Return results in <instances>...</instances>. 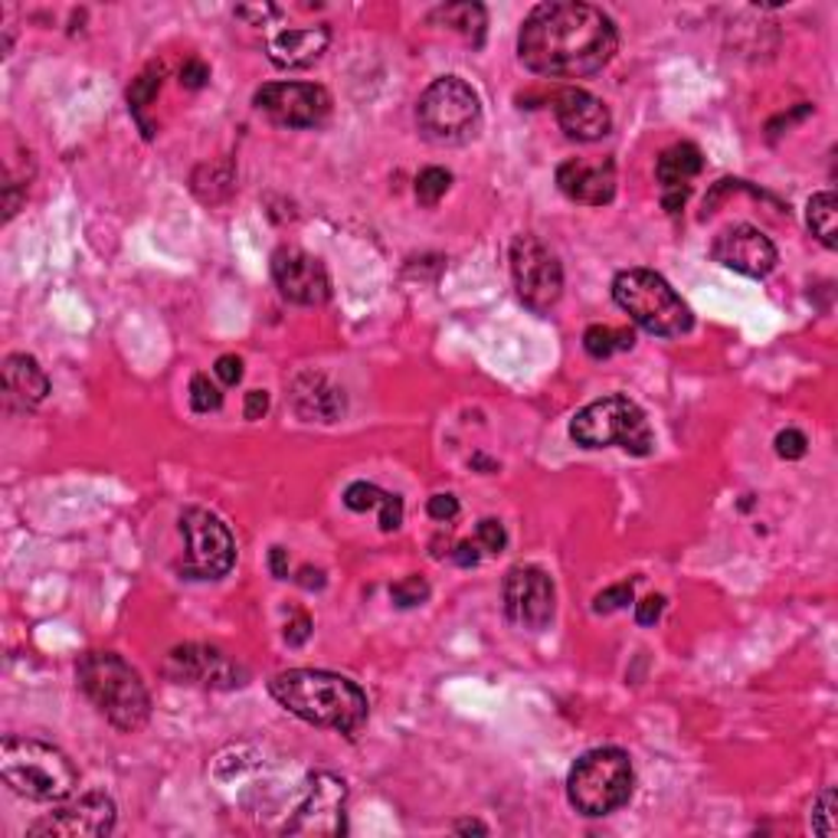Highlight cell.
Segmentation results:
<instances>
[{
  "mask_svg": "<svg viewBox=\"0 0 838 838\" xmlns=\"http://www.w3.org/2000/svg\"><path fill=\"white\" fill-rule=\"evenodd\" d=\"M813 832L832 838L836 836V789L819 793V799L813 803V816H809Z\"/></svg>",
  "mask_w": 838,
  "mask_h": 838,
  "instance_id": "cell-30",
  "label": "cell"
},
{
  "mask_svg": "<svg viewBox=\"0 0 838 838\" xmlns=\"http://www.w3.org/2000/svg\"><path fill=\"white\" fill-rule=\"evenodd\" d=\"M554 119H558L560 132L573 141H600L610 135L613 129V115L603 105V99L583 92V89H566L560 92L554 102Z\"/></svg>",
  "mask_w": 838,
  "mask_h": 838,
  "instance_id": "cell-19",
  "label": "cell"
},
{
  "mask_svg": "<svg viewBox=\"0 0 838 838\" xmlns=\"http://www.w3.org/2000/svg\"><path fill=\"white\" fill-rule=\"evenodd\" d=\"M662 613H665V596L652 593V596H645V600L635 603V623L638 626H655Z\"/></svg>",
  "mask_w": 838,
  "mask_h": 838,
  "instance_id": "cell-39",
  "label": "cell"
},
{
  "mask_svg": "<svg viewBox=\"0 0 838 838\" xmlns=\"http://www.w3.org/2000/svg\"><path fill=\"white\" fill-rule=\"evenodd\" d=\"M308 635H311V620H308L305 613H298V616L285 626V642H288V645H302Z\"/></svg>",
  "mask_w": 838,
  "mask_h": 838,
  "instance_id": "cell-42",
  "label": "cell"
},
{
  "mask_svg": "<svg viewBox=\"0 0 838 838\" xmlns=\"http://www.w3.org/2000/svg\"><path fill=\"white\" fill-rule=\"evenodd\" d=\"M806 226H809V233H813L826 249H836L838 201L832 191H822V194H813V197H809V204H806Z\"/></svg>",
  "mask_w": 838,
  "mask_h": 838,
  "instance_id": "cell-25",
  "label": "cell"
},
{
  "mask_svg": "<svg viewBox=\"0 0 838 838\" xmlns=\"http://www.w3.org/2000/svg\"><path fill=\"white\" fill-rule=\"evenodd\" d=\"M3 394L17 410H33L50 394V377L30 354H10L3 360Z\"/></svg>",
  "mask_w": 838,
  "mask_h": 838,
  "instance_id": "cell-22",
  "label": "cell"
},
{
  "mask_svg": "<svg viewBox=\"0 0 838 838\" xmlns=\"http://www.w3.org/2000/svg\"><path fill=\"white\" fill-rule=\"evenodd\" d=\"M456 832H462V836H472V832H476V836H486L489 829H486L482 822H476V819H466V822L456 826Z\"/></svg>",
  "mask_w": 838,
  "mask_h": 838,
  "instance_id": "cell-47",
  "label": "cell"
},
{
  "mask_svg": "<svg viewBox=\"0 0 838 838\" xmlns=\"http://www.w3.org/2000/svg\"><path fill=\"white\" fill-rule=\"evenodd\" d=\"M269 570L276 580H288V551L285 548H273L269 551Z\"/></svg>",
  "mask_w": 838,
  "mask_h": 838,
  "instance_id": "cell-45",
  "label": "cell"
},
{
  "mask_svg": "<svg viewBox=\"0 0 838 838\" xmlns=\"http://www.w3.org/2000/svg\"><path fill=\"white\" fill-rule=\"evenodd\" d=\"M635 335L628 328H610V325H590L583 335V348L593 360H606L616 350H632Z\"/></svg>",
  "mask_w": 838,
  "mask_h": 838,
  "instance_id": "cell-26",
  "label": "cell"
},
{
  "mask_svg": "<svg viewBox=\"0 0 838 838\" xmlns=\"http://www.w3.org/2000/svg\"><path fill=\"white\" fill-rule=\"evenodd\" d=\"M436 20H442L446 27L459 30L472 47H482L486 43V27H489V13L482 3H446L432 13Z\"/></svg>",
  "mask_w": 838,
  "mask_h": 838,
  "instance_id": "cell-24",
  "label": "cell"
},
{
  "mask_svg": "<svg viewBox=\"0 0 838 838\" xmlns=\"http://www.w3.org/2000/svg\"><path fill=\"white\" fill-rule=\"evenodd\" d=\"M620 47L616 23L593 3H541L518 33L521 63L548 79H583L600 72Z\"/></svg>",
  "mask_w": 838,
  "mask_h": 838,
  "instance_id": "cell-1",
  "label": "cell"
},
{
  "mask_svg": "<svg viewBox=\"0 0 838 838\" xmlns=\"http://www.w3.org/2000/svg\"><path fill=\"white\" fill-rule=\"evenodd\" d=\"M452 560H456L459 566H476V563H479V544H472V541H462V544H456V551H452Z\"/></svg>",
  "mask_w": 838,
  "mask_h": 838,
  "instance_id": "cell-44",
  "label": "cell"
},
{
  "mask_svg": "<svg viewBox=\"0 0 838 838\" xmlns=\"http://www.w3.org/2000/svg\"><path fill=\"white\" fill-rule=\"evenodd\" d=\"M714 263H721L724 269H734L747 279H764L776 266V246L769 243L767 233H760L750 223L730 226L724 229L714 246H711Z\"/></svg>",
  "mask_w": 838,
  "mask_h": 838,
  "instance_id": "cell-17",
  "label": "cell"
},
{
  "mask_svg": "<svg viewBox=\"0 0 838 838\" xmlns=\"http://www.w3.org/2000/svg\"><path fill=\"white\" fill-rule=\"evenodd\" d=\"M390 600L394 606L400 610H413V606H422L429 600V583L422 576H403L400 583L390 586Z\"/></svg>",
  "mask_w": 838,
  "mask_h": 838,
  "instance_id": "cell-29",
  "label": "cell"
},
{
  "mask_svg": "<svg viewBox=\"0 0 838 838\" xmlns=\"http://www.w3.org/2000/svg\"><path fill=\"white\" fill-rule=\"evenodd\" d=\"M213 374H216V380H219L223 387H236V384L243 380V360H239L236 354H223V357L216 360Z\"/></svg>",
  "mask_w": 838,
  "mask_h": 838,
  "instance_id": "cell-37",
  "label": "cell"
},
{
  "mask_svg": "<svg viewBox=\"0 0 838 838\" xmlns=\"http://www.w3.org/2000/svg\"><path fill=\"white\" fill-rule=\"evenodd\" d=\"M115 829V803L105 793H85L50 813L47 819L33 822L27 836L40 838H85V836H109Z\"/></svg>",
  "mask_w": 838,
  "mask_h": 838,
  "instance_id": "cell-14",
  "label": "cell"
},
{
  "mask_svg": "<svg viewBox=\"0 0 838 838\" xmlns=\"http://www.w3.org/2000/svg\"><path fill=\"white\" fill-rule=\"evenodd\" d=\"M613 298L642 331L658 338H678L695 325L685 298L652 269L620 273L613 279Z\"/></svg>",
  "mask_w": 838,
  "mask_h": 838,
  "instance_id": "cell-5",
  "label": "cell"
},
{
  "mask_svg": "<svg viewBox=\"0 0 838 838\" xmlns=\"http://www.w3.org/2000/svg\"><path fill=\"white\" fill-rule=\"evenodd\" d=\"M417 122L422 139L432 144H466L482 129L479 92L459 75H442L419 95Z\"/></svg>",
  "mask_w": 838,
  "mask_h": 838,
  "instance_id": "cell-8",
  "label": "cell"
},
{
  "mask_svg": "<svg viewBox=\"0 0 838 838\" xmlns=\"http://www.w3.org/2000/svg\"><path fill=\"white\" fill-rule=\"evenodd\" d=\"M701 167H704V157H701L698 144H692V141H678V144H672V147H665L658 154L655 177L662 184V207L668 209L672 216L685 207L688 191H692L688 184L698 177Z\"/></svg>",
  "mask_w": 838,
  "mask_h": 838,
  "instance_id": "cell-20",
  "label": "cell"
},
{
  "mask_svg": "<svg viewBox=\"0 0 838 838\" xmlns=\"http://www.w3.org/2000/svg\"><path fill=\"white\" fill-rule=\"evenodd\" d=\"M570 439L583 449L620 446L628 456H638V459L655 452V432L642 413V407L620 394L583 407L570 419Z\"/></svg>",
  "mask_w": 838,
  "mask_h": 838,
  "instance_id": "cell-7",
  "label": "cell"
},
{
  "mask_svg": "<svg viewBox=\"0 0 838 838\" xmlns=\"http://www.w3.org/2000/svg\"><path fill=\"white\" fill-rule=\"evenodd\" d=\"M345 803L348 786L331 773H315L305 783V793L295 806L292 822H285L288 836H341L345 832Z\"/></svg>",
  "mask_w": 838,
  "mask_h": 838,
  "instance_id": "cell-11",
  "label": "cell"
},
{
  "mask_svg": "<svg viewBox=\"0 0 838 838\" xmlns=\"http://www.w3.org/2000/svg\"><path fill=\"white\" fill-rule=\"evenodd\" d=\"M236 17L253 20L256 27H263L269 17H279V10H276V7H269V3H263V7H236Z\"/></svg>",
  "mask_w": 838,
  "mask_h": 838,
  "instance_id": "cell-43",
  "label": "cell"
},
{
  "mask_svg": "<svg viewBox=\"0 0 838 838\" xmlns=\"http://www.w3.org/2000/svg\"><path fill=\"white\" fill-rule=\"evenodd\" d=\"M243 413L246 419H263L269 413V394L266 390H249L246 394V403H243Z\"/></svg>",
  "mask_w": 838,
  "mask_h": 838,
  "instance_id": "cell-41",
  "label": "cell"
},
{
  "mask_svg": "<svg viewBox=\"0 0 838 838\" xmlns=\"http://www.w3.org/2000/svg\"><path fill=\"white\" fill-rule=\"evenodd\" d=\"M558 187L563 197L586 204V207H603L616 197V164L606 161H583L570 157L558 167Z\"/></svg>",
  "mask_w": 838,
  "mask_h": 838,
  "instance_id": "cell-18",
  "label": "cell"
},
{
  "mask_svg": "<svg viewBox=\"0 0 838 838\" xmlns=\"http://www.w3.org/2000/svg\"><path fill=\"white\" fill-rule=\"evenodd\" d=\"M504 544H508V534H504L501 521H494V518L479 521V548H486L489 554H501Z\"/></svg>",
  "mask_w": 838,
  "mask_h": 838,
  "instance_id": "cell-35",
  "label": "cell"
},
{
  "mask_svg": "<svg viewBox=\"0 0 838 838\" xmlns=\"http://www.w3.org/2000/svg\"><path fill=\"white\" fill-rule=\"evenodd\" d=\"M3 783L33 803H63L79 786V769L53 744L30 737H3L0 744Z\"/></svg>",
  "mask_w": 838,
  "mask_h": 838,
  "instance_id": "cell-4",
  "label": "cell"
},
{
  "mask_svg": "<svg viewBox=\"0 0 838 838\" xmlns=\"http://www.w3.org/2000/svg\"><path fill=\"white\" fill-rule=\"evenodd\" d=\"M209 82V67L204 60H187L181 67V85L184 89H204Z\"/></svg>",
  "mask_w": 838,
  "mask_h": 838,
  "instance_id": "cell-40",
  "label": "cell"
},
{
  "mask_svg": "<svg viewBox=\"0 0 838 838\" xmlns=\"http://www.w3.org/2000/svg\"><path fill=\"white\" fill-rule=\"evenodd\" d=\"M501 600H504V613L514 626L541 632L551 626L554 620V580L541 570V566H511L501 586Z\"/></svg>",
  "mask_w": 838,
  "mask_h": 838,
  "instance_id": "cell-12",
  "label": "cell"
},
{
  "mask_svg": "<svg viewBox=\"0 0 838 838\" xmlns=\"http://www.w3.org/2000/svg\"><path fill=\"white\" fill-rule=\"evenodd\" d=\"M403 524V498L400 494H390L387 491V498H384V504H380V531H397Z\"/></svg>",
  "mask_w": 838,
  "mask_h": 838,
  "instance_id": "cell-36",
  "label": "cell"
},
{
  "mask_svg": "<svg viewBox=\"0 0 838 838\" xmlns=\"http://www.w3.org/2000/svg\"><path fill=\"white\" fill-rule=\"evenodd\" d=\"M219 403H223V394H219V387L209 380L207 374H197L194 380H191V407H194V413H209V410H219Z\"/></svg>",
  "mask_w": 838,
  "mask_h": 838,
  "instance_id": "cell-31",
  "label": "cell"
},
{
  "mask_svg": "<svg viewBox=\"0 0 838 838\" xmlns=\"http://www.w3.org/2000/svg\"><path fill=\"white\" fill-rule=\"evenodd\" d=\"M426 511H429V518H432V521L449 524V521L459 514V498H456V494H432V498H429V504H426Z\"/></svg>",
  "mask_w": 838,
  "mask_h": 838,
  "instance_id": "cell-38",
  "label": "cell"
},
{
  "mask_svg": "<svg viewBox=\"0 0 838 838\" xmlns=\"http://www.w3.org/2000/svg\"><path fill=\"white\" fill-rule=\"evenodd\" d=\"M292 403L305 419L335 422L345 413V394L331 387L321 374H302L292 384Z\"/></svg>",
  "mask_w": 838,
  "mask_h": 838,
  "instance_id": "cell-23",
  "label": "cell"
},
{
  "mask_svg": "<svg viewBox=\"0 0 838 838\" xmlns=\"http://www.w3.org/2000/svg\"><path fill=\"white\" fill-rule=\"evenodd\" d=\"M806 449H809V439L799 429H783L776 436V456L779 459H803Z\"/></svg>",
  "mask_w": 838,
  "mask_h": 838,
  "instance_id": "cell-34",
  "label": "cell"
},
{
  "mask_svg": "<svg viewBox=\"0 0 838 838\" xmlns=\"http://www.w3.org/2000/svg\"><path fill=\"white\" fill-rule=\"evenodd\" d=\"M273 698L295 717L315 727H328L338 734H357L367 724L370 704L360 685L335 672L292 668L269 682Z\"/></svg>",
  "mask_w": 838,
  "mask_h": 838,
  "instance_id": "cell-2",
  "label": "cell"
},
{
  "mask_svg": "<svg viewBox=\"0 0 838 838\" xmlns=\"http://www.w3.org/2000/svg\"><path fill=\"white\" fill-rule=\"evenodd\" d=\"M511 276L531 311H551L563 295L560 259L538 236H518L511 243Z\"/></svg>",
  "mask_w": 838,
  "mask_h": 838,
  "instance_id": "cell-10",
  "label": "cell"
},
{
  "mask_svg": "<svg viewBox=\"0 0 838 838\" xmlns=\"http://www.w3.org/2000/svg\"><path fill=\"white\" fill-rule=\"evenodd\" d=\"M157 92H161V67H154V70L141 72L139 79L132 82V89H129V109H132L135 122H139V125H141L144 139H154V129L147 125L144 112L151 109V102L157 99Z\"/></svg>",
  "mask_w": 838,
  "mask_h": 838,
  "instance_id": "cell-27",
  "label": "cell"
},
{
  "mask_svg": "<svg viewBox=\"0 0 838 838\" xmlns=\"http://www.w3.org/2000/svg\"><path fill=\"white\" fill-rule=\"evenodd\" d=\"M628 603H635V590H632V583H616V586H610V590H603V593H596V596H593V613L606 616V613L626 610Z\"/></svg>",
  "mask_w": 838,
  "mask_h": 838,
  "instance_id": "cell-33",
  "label": "cell"
},
{
  "mask_svg": "<svg viewBox=\"0 0 838 838\" xmlns=\"http://www.w3.org/2000/svg\"><path fill=\"white\" fill-rule=\"evenodd\" d=\"M273 282L282 292V298H288L292 305H325L331 298V279L325 273V266L298 249V246H282L273 256Z\"/></svg>",
  "mask_w": 838,
  "mask_h": 838,
  "instance_id": "cell-16",
  "label": "cell"
},
{
  "mask_svg": "<svg viewBox=\"0 0 838 838\" xmlns=\"http://www.w3.org/2000/svg\"><path fill=\"white\" fill-rule=\"evenodd\" d=\"M79 688L95 711L122 734H135L151 717V698L141 675L115 652H89L79 658Z\"/></svg>",
  "mask_w": 838,
  "mask_h": 838,
  "instance_id": "cell-3",
  "label": "cell"
},
{
  "mask_svg": "<svg viewBox=\"0 0 838 838\" xmlns=\"http://www.w3.org/2000/svg\"><path fill=\"white\" fill-rule=\"evenodd\" d=\"M298 583H302L305 590H321V586H325V573H321V570L305 566V570H302V576H298Z\"/></svg>",
  "mask_w": 838,
  "mask_h": 838,
  "instance_id": "cell-46",
  "label": "cell"
},
{
  "mask_svg": "<svg viewBox=\"0 0 838 838\" xmlns=\"http://www.w3.org/2000/svg\"><path fill=\"white\" fill-rule=\"evenodd\" d=\"M331 43V30L328 27H288V30H276L266 43L269 60L279 70H302L311 67Z\"/></svg>",
  "mask_w": 838,
  "mask_h": 838,
  "instance_id": "cell-21",
  "label": "cell"
},
{
  "mask_svg": "<svg viewBox=\"0 0 838 838\" xmlns=\"http://www.w3.org/2000/svg\"><path fill=\"white\" fill-rule=\"evenodd\" d=\"M167 678H174L177 685H197V688H216V692L246 685V672L213 645L174 648L167 655Z\"/></svg>",
  "mask_w": 838,
  "mask_h": 838,
  "instance_id": "cell-15",
  "label": "cell"
},
{
  "mask_svg": "<svg viewBox=\"0 0 838 838\" xmlns=\"http://www.w3.org/2000/svg\"><path fill=\"white\" fill-rule=\"evenodd\" d=\"M632 783H635V773H632L626 750L600 747V750L583 754L573 764L566 776V799L580 816L600 819L626 806L632 796Z\"/></svg>",
  "mask_w": 838,
  "mask_h": 838,
  "instance_id": "cell-6",
  "label": "cell"
},
{
  "mask_svg": "<svg viewBox=\"0 0 838 838\" xmlns=\"http://www.w3.org/2000/svg\"><path fill=\"white\" fill-rule=\"evenodd\" d=\"M253 102L285 129H318L331 112V95L315 82H266Z\"/></svg>",
  "mask_w": 838,
  "mask_h": 838,
  "instance_id": "cell-13",
  "label": "cell"
},
{
  "mask_svg": "<svg viewBox=\"0 0 838 838\" xmlns=\"http://www.w3.org/2000/svg\"><path fill=\"white\" fill-rule=\"evenodd\" d=\"M181 534L187 544L184 576L187 580H219L236 563V544L229 528L204 508H187L181 514Z\"/></svg>",
  "mask_w": 838,
  "mask_h": 838,
  "instance_id": "cell-9",
  "label": "cell"
},
{
  "mask_svg": "<svg viewBox=\"0 0 838 838\" xmlns=\"http://www.w3.org/2000/svg\"><path fill=\"white\" fill-rule=\"evenodd\" d=\"M384 498H387V491L370 486V482H354V486H348V491H345V504H348L350 511H357V514L380 508Z\"/></svg>",
  "mask_w": 838,
  "mask_h": 838,
  "instance_id": "cell-32",
  "label": "cell"
},
{
  "mask_svg": "<svg viewBox=\"0 0 838 838\" xmlns=\"http://www.w3.org/2000/svg\"><path fill=\"white\" fill-rule=\"evenodd\" d=\"M452 187V174L446 167H426L417 177V201L422 207H436Z\"/></svg>",
  "mask_w": 838,
  "mask_h": 838,
  "instance_id": "cell-28",
  "label": "cell"
}]
</instances>
